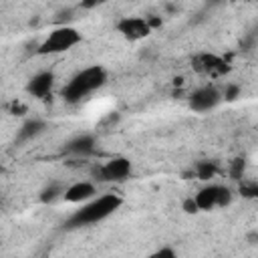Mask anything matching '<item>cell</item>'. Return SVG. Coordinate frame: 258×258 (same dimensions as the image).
I'll use <instances>...</instances> for the list:
<instances>
[{
  "label": "cell",
  "mask_w": 258,
  "mask_h": 258,
  "mask_svg": "<svg viewBox=\"0 0 258 258\" xmlns=\"http://www.w3.org/2000/svg\"><path fill=\"white\" fill-rule=\"evenodd\" d=\"M117 30L127 38V40H141L151 32V24L145 18H123L117 24Z\"/></svg>",
  "instance_id": "6"
},
{
  "label": "cell",
  "mask_w": 258,
  "mask_h": 258,
  "mask_svg": "<svg viewBox=\"0 0 258 258\" xmlns=\"http://www.w3.org/2000/svg\"><path fill=\"white\" fill-rule=\"evenodd\" d=\"M81 42V34L71 28V26H58L54 28L38 46L40 54H56V52H64L69 48H73L75 44Z\"/></svg>",
  "instance_id": "3"
},
{
  "label": "cell",
  "mask_w": 258,
  "mask_h": 258,
  "mask_svg": "<svg viewBox=\"0 0 258 258\" xmlns=\"http://www.w3.org/2000/svg\"><path fill=\"white\" fill-rule=\"evenodd\" d=\"M52 83H54V77L52 73L44 71V73H38L30 79L28 83V93L38 97V99H44L46 95H50V89H52Z\"/></svg>",
  "instance_id": "10"
},
{
  "label": "cell",
  "mask_w": 258,
  "mask_h": 258,
  "mask_svg": "<svg viewBox=\"0 0 258 258\" xmlns=\"http://www.w3.org/2000/svg\"><path fill=\"white\" fill-rule=\"evenodd\" d=\"M183 208H185V212H189V214H191V212H198V206H196L194 200H187V202L183 204Z\"/></svg>",
  "instance_id": "20"
},
{
  "label": "cell",
  "mask_w": 258,
  "mask_h": 258,
  "mask_svg": "<svg viewBox=\"0 0 258 258\" xmlns=\"http://www.w3.org/2000/svg\"><path fill=\"white\" fill-rule=\"evenodd\" d=\"M10 113H12V115H24V113H26V107H24L22 103H12V105H10Z\"/></svg>",
  "instance_id": "19"
},
{
  "label": "cell",
  "mask_w": 258,
  "mask_h": 258,
  "mask_svg": "<svg viewBox=\"0 0 258 258\" xmlns=\"http://www.w3.org/2000/svg\"><path fill=\"white\" fill-rule=\"evenodd\" d=\"M220 99H222V95L218 93V89H214V87H202V89H198V91L191 93L189 107L194 111H210V109H214L220 103Z\"/></svg>",
  "instance_id": "7"
},
{
  "label": "cell",
  "mask_w": 258,
  "mask_h": 258,
  "mask_svg": "<svg viewBox=\"0 0 258 258\" xmlns=\"http://www.w3.org/2000/svg\"><path fill=\"white\" fill-rule=\"evenodd\" d=\"M44 129H46V125H44L42 121H38V119L26 121V123L20 127V131H18V141H28V139L40 135Z\"/></svg>",
  "instance_id": "12"
},
{
  "label": "cell",
  "mask_w": 258,
  "mask_h": 258,
  "mask_svg": "<svg viewBox=\"0 0 258 258\" xmlns=\"http://www.w3.org/2000/svg\"><path fill=\"white\" fill-rule=\"evenodd\" d=\"M93 149H95V139L91 135H79L73 141H69V145H67V151L75 153V155H87Z\"/></svg>",
  "instance_id": "11"
},
{
  "label": "cell",
  "mask_w": 258,
  "mask_h": 258,
  "mask_svg": "<svg viewBox=\"0 0 258 258\" xmlns=\"http://www.w3.org/2000/svg\"><path fill=\"white\" fill-rule=\"evenodd\" d=\"M242 171H244V161L242 159H236L234 165H232V177L234 179H240L242 177Z\"/></svg>",
  "instance_id": "17"
},
{
  "label": "cell",
  "mask_w": 258,
  "mask_h": 258,
  "mask_svg": "<svg viewBox=\"0 0 258 258\" xmlns=\"http://www.w3.org/2000/svg\"><path fill=\"white\" fill-rule=\"evenodd\" d=\"M95 196V185L89 183V181H79V183H73L71 187H67L62 191V198L64 202H71V204H81V202H87Z\"/></svg>",
  "instance_id": "9"
},
{
  "label": "cell",
  "mask_w": 258,
  "mask_h": 258,
  "mask_svg": "<svg viewBox=\"0 0 258 258\" xmlns=\"http://www.w3.org/2000/svg\"><path fill=\"white\" fill-rule=\"evenodd\" d=\"M105 81H107V73L103 67H89L71 79V83L62 89V97L67 103H79L89 93L103 87Z\"/></svg>",
  "instance_id": "2"
},
{
  "label": "cell",
  "mask_w": 258,
  "mask_h": 258,
  "mask_svg": "<svg viewBox=\"0 0 258 258\" xmlns=\"http://www.w3.org/2000/svg\"><path fill=\"white\" fill-rule=\"evenodd\" d=\"M232 200V194L228 187L224 185H208V187H202L198 191V196L194 198L198 210H212V208H220V206H226L230 204Z\"/></svg>",
  "instance_id": "4"
},
{
  "label": "cell",
  "mask_w": 258,
  "mask_h": 258,
  "mask_svg": "<svg viewBox=\"0 0 258 258\" xmlns=\"http://www.w3.org/2000/svg\"><path fill=\"white\" fill-rule=\"evenodd\" d=\"M121 206V198L117 194H105L97 200H91L89 204H85L81 210H77L69 224L71 228H77V226H85V224H95V222H101L105 220L107 216H111L117 208Z\"/></svg>",
  "instance_id": "1"
},
{
  "label": "cell",
  "mask_w": 258,
  "mask_h": 258,
  "mask_svg": "<svg viewBox=\"0 0 258 258\" xmlns=\"http://www.w3.org/2000/svg\"><path fill=\"white\" fill-rule=\"evenodd\" d=\"M196 173L200 179H212L216 173H218V167L214 161H200L198 167H196Z\"/></svg>",
  "instance_id": "13"
},
{
  "label": "cell",
  "mask_w": 258,
  "mask_h": 258,
  "mask_svg": "<svg viewBox=\"0 0 258 258\" xmlns=\"http://www.w3.org/2000/svg\"><path fill=\"white\" fill-rule=\"evenodd\" d=\"M238 93H240V89H238L236 85H228L226 91H224V97H226L228 101H234V99L238 97Z\"/></svg>",
  "instance_id": "18"
},
{
  "label": "cell",
  "mask_w": 258,
  "mask_h": 258,
  "mask_svg": "<svg viewBox=\"0 0 258 258\" xmlns=\"http://www.w3.org/2000/svg\"><path fill=\"white\" fill-rule=\"evenodd\" d=\"M58 196H62V189L56 187V185H52V187L44 189V194H42V202H52V200H56Z\"/></svg>",
  "instance_id": "15"
},
{
  "label": "cell",
  "mask_w": 258,
  "mask_h": 258,
  "mask_svg": "<svg viewBox=\"0 0 258 258\" xmlns=\"http://www.w3.org/2000/svg\"><path fill=\"white\" fill-rule=\"evenodd\" d=\"M129 173H131V161L125 157H113L99 167V177L103 181H121L129 177Z\"/></svg>",
  "instance_id": "5"
},
{
  "label": "cell",
  "mask_w": 258,
  "mask_h": 258,
  "mask_svg": "<svg viewBox=\"0 0 258 258\" xmlns=\"http://www.w3.org/2000/svg\"><path fill=\"white\" fill-rule=\"evenodd\" d=\"M240 191H242V196H246V198H256L258 196V185L254 183V181H250V183H242L240 185Z\"/></svg>",
  "instance_id": "14"
},
{
  "label": "cell",
  "mask_w": 258,
  "mask_h": 258,
  "mask_svg": "<svg viewBox=\"0 0 258 258\" xmlns=\"http://www.w3.org/2000/svg\"><path fill=\"white\" fill-rule=\"evenodd\" d=\"M196 69L210 75V77H224L230 71L228 62L216 54H200L196 58Z\"/></svg>",
  "instance_id": "8"
},
{
  "label": "cell",
  "mask_w": 258,
  "mask_h": 258,
  "mask_svg": "<svg viewBox=\"0 0 258 258\" xmlns=\"http://www.w3.org/2000/svg\"><path fill=\"white\" fill-rule=\"evenodd\" d=\"M147 258H175V252L171 248H159V250L151 252Z\"/></svg>",
  "instance_id": "16"
}]
</instances>
